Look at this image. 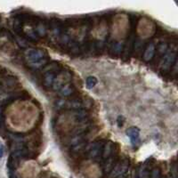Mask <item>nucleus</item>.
Wrapping results in <instances>:
<instances>
[{
  "mask_svg": "<svg viewBox=\"0 0 178 178\" xmlns=\"http://www.w3.org/2000/svg\"><path fill=\"white\" fill-rule=\"evenodd\" d=\"M56 76V73H53V72H46L44 73V77H43V86L45 88L49 89L52 88L54 78Z\"/></svg>",
  "mask_w": 178,
  "mask_h": 178,
  "instance_id": "9b49d317",
  "label": "nucleus"
},
{
  "mask_svg": "<svg viewBox=\"0 0 178 178\" xmlns=\"http://www.w3.org/2000/svg\"><path fill=\"white\" fill-rule=\"evenodd\" d=\"M161 173H160V169L159 168H152L150 171V178H160Z\"/></svg>",
  "mask_w": 178,
  "mask_h": 178,
  "instance_id": "2eb2a0df",
  "label": "nucleus"
},
{
  "mask_svg": "<svg viewBox=\"0 0 178 178\" xmlns=\"http://www.w3.org/2000/svg\"><path fill=\"white\" fill-rule=\"evenodd\" d=\"M176 59V52L175 50H171L167 53H166V54L164 55L163 59H162V62L160 65V69L162 71H168L173 64L174 63Z\"/></svg>",
  "mask_w": 178,
  "mask_h": 178,
  "instance_id": "39448f33",
  "label": "nucleus"
},
{
  "mask_svg": "<svg viewBox=\"0 0 178 178\" xmlns=\"http://www.w3.org/2000/svg\"><path fill=\"white\" fill-rule=\"evenodd\" d=\"M24 57L27 64L32 69L44 68L49 61L46 53L39 49H27Z\"/></svg>",
  "mask_w": 178,
  "mask_h": 178,
  "instance_id": "f257e3e1",
  "label": "nucleus"
},
{
  "mask_svg": "<svg viewBox=\"0 0 178 178\" xmlns=\"http://www.w3.org/2000/svg\"><path fill=\"white\" fill-rule=\"evenodd\" d=\"M71 73L69 70H61L60 72H58L54 78L53 86H52V89L54 91L58 92L63 86H65L66 84L70 83L71 81Z\"/></svg>",
  "mask_w": 178,
  "mask_h": 178,
  "instance_id": "20e7f679",
  "label": "nucleus"
},
{
  "mask_svg": "<svg viewBox=\"0 0 178 178\" xmlns=\"http://www.w3.org/2000/svg\"><path fill=\"white\" fill-rule=\"evenodd\" d=\"M117 162H118V159H117V155L116 154H113L112 156H110V158L105 159L104 160V165H103L104 173L105 174H110Z\"/></svg>",
  "mask_w": 178,
  "mask_h": 178,
  "instance_id": "9d476101",
  "label": "nucleus"
},
{
  "mask_svg": "<svg viewBox=\"0 0 178 178\" xmlns=\"http://www.w3.org/2000/svg\"><path fill=\"white\" fill-rule=\"evenodd\" d=\"M126 134L134 146L137 145L140 142V131L137 127H130L126 131Z\"/></svg>",
  "mask_w": 178,
  "mask_h": 178,
  "instance_id": "6e6552de",
  "label": "nucleus"
},
{
  "mask_svg": "<svg viewBox=\"0 0 178 178\" xmlns=\"http://www.w3.org/2000/svg\"><path fill=\"white\" fill-rule=\"evenodd\" d=\"M130 166V160L127 158H124L121 160H118L114 167L110 173V178H124L127 174Z\"/></svg>",
  "mask_w": 178,
  "mask_h": 178,
  "instance_id": "7ed1b4c3",
  "label": "nucleus"
},
{
  "mask_svg": "<svg viewBox=\"0 0 178 178\" xmlns=\"http://www.w3.org/2000/svg\"><path fill=\"white\" fill-rule=\"evenodd\" d=\"M155 50H156V47H155L154 44H152V43L149 44V45L147 46L145 51H144V54H143V60H144L145 62H150V61L153 58V56H154V54H155Z\"/></svg>",
  "mask_w": 178,
  "mask_h": 178,
  "instance_id": "ddd939ff",
  "label": "nucleus"
},
{
  "mask_svg": "<svg viewBox=\"0 0 178 178\" xmlns=\"http://www.w3.org/2000/svg\"><path fill=\"white\" fill-rule=\"evenodd\" d=\"M75 90H76V88H75L74 85L70 82V83L66 84L65 86H63L57 93H58V95L60 97H62V99H64V98L71 96L74 94Z\"/></svg>",
  "mask_w": 178,
  "mask_h": 178,
  "instance_id": "0eeeda50",
  "label": "nucleus"
},
{
  "mask_svg": "<svg viewBox=\"0 0 178 178\" xmlns=\"http://www.w3.org/2000/svg\"><path fill=\"white\" fill-rule=\"evenodd\" d=\"M104 144L102 142H94L91 144L90 148L88 149V157L90 158H97L102 156V152L103 150Z\"/></svg>",
  "mask_w": 178,
  "mask_h": 178,
  "instance_id": "423d86ee",
  "label": "nucleus"
},
{
  "mask_svg": "<svg viewBox=\"0 0 178 178\" xmlns=\"http://www.w3.org/2000/svg\"><path fill=\"white\" fill-rule=\"evenodd\" d=\"M4 155V148L3 146H0V158H1Z\"/></svg>",
  "mask_w": 178,
  "mask_h": 178,
  "instance_id": "a211bd4d",
  "label": "nucleus"
},
{
  "mask_svg": "<svg viewBox=\"0 0 178 178\" xmlns=\"http://www.w3.org/2000/svg\"><path fill=\"white\" fill-rule=\"evenodd\" d=\"M97 84V78L95 77H93V76H89L87 78H86V86L88 88H93L94 86H95Z\"/></svg>",
  "mask_w": 178,
  "mask_h": 178,
  "instance_id": "4468645a",
  "label": "nucleus"
},
{
  "mask_svg": "<svg viewBox=\"0 0 178 178\" xmlns=\"http://www.w3.org/2000/svg\"><path fill=\"white\" fill-rule=\"evenodd\" d=\"M158 52H159L161 54H166V50H167V45H166V44H164V43L160 44V45L158 46Z\"/></svg>",
  "mask_w": 178,
  "mask_h": 178,
  "instance_id": "dca6fc26",
  "label": "nucleus"
},
{
  "mask_svg": "<svg viewBox=\"0 0 178 178\" xmlns=\"http://www.w3.org/2000/svg\"><path fill=\"white\" fill-rule=\"evenodd\" d=\"M122 50V45L121 44H115L114 45V52L116 54H118Z\"/></svg>",
  "mask_w": 178,
  "mask_h": 178,
  "instance_id": "f3484780",
  "label": "nucleus"
},
{
  "mask_svg": "<svg viewBox=\"0 0 178 178\" xmlns=\"http://www.w3.org/2000/svg\"><path fill=\"white\" fill-rule=\"evenodd\" d=\"M151 167L150 166V164L148 162H144L142 163L137 171V178H150V171H151Z\"/></svg>",
  "mask_w": 178,
  "mask_h": 178,
  "instance_id": "1a4fd4ad",
  "label": "nucleus"
},
{
  "mask_svg": "<svg viewBox=\"0 0 178 178\" xmlns=\"http://www.w3.org/2000/svg\"><path fill=\"white\" fill-rule=\"evenodd\" d=\"M114 154V146L112 144L111 142H108L104 146H103V150L102 152V158L103 160L107 159L108 158H110V156H112Z\"/></svg>",
  "mask_w": 178,
  "mask_h": 178,
  "instance_id": "f8f14e48",
  "label": "nucleus"
},
{
  "mask_svg": "<svg viewBox=\"0 0 178 178\" xmlns=\"http://www.w3.org/2000/svg\"><path fill=\"white\" fill-rule=\"evenodd\" d=\"M57 109H68L70 110H78L90 109L93 106L92 100L88 97H73L70 100L61 99L56 102Z\"/></svg>",
  "mask_w": 178,
  "mask_h": 178,
  "instance_id": "f03ea898",
  "label": "nucleus"
}]
</instances>
